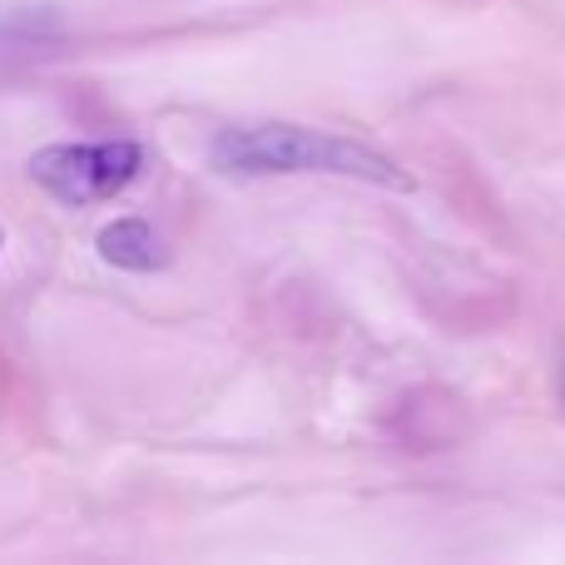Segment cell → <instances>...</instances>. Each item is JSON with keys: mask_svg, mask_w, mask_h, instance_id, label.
Masks as SVG:
<instances>
[{"mask_svg": "<svg viewBox=\"0 0 565 565\" xmlns=\"http://www.w3.org/2000/svg\"><path fill=\"white\" fill-rule=\"evenodd\" d=\"M209 159L224 174H342V179H362V184H382V189H417V179L402 164H392L387 154L358 145L348 135H322V129H302V125H234L218 129Z\"/></svg>", "mask_w": 565, "mask_h": 565, "instance_id": "obj_1", "label": "cell"}, {"mask_svg": "<svg viewBox=\"0 0 565 565\" xmlns=\"http://www.w3.org/2000/svg\"><path fill=\"white\" fill-rule=\"evenodd\" d=\"M145 174V145L135 139H85V145H45L30 154V179L60 204H105Z\"/></svg>", "mask_w": 565, "mask_h": 565, "instance_id": "obj_2", "label": "cell"}, {"mask_svg": "<svg viewBox=\"0 0 565 565\" xmlns=\"http://www.w3.org/2000/svg\"><path fill=\"white\" fill-rule=\"evenodd\" d=\"M95 248L105 264L125 268V274H154V268L169 264V248H164V238L154 234L149 218H115V224L99 228Z\"/></svg>", "mask_w": 565, "mask_h": 565, "instance_id": "obj_3", "label": "cell"}, {"mask_svg": "<svg viewBox=\"0 0 565 565\" xmlns=\"http://www.w3.org/2000/svg\"><path fill=\"white\" fill-rule=\"evenodd\" d=\"M561 392H565V367H561Z\"/></svg>", "mask_w": 565, "mask_h": 565, "instance_id": "obj_4", "label": "cell"}, {"mask_svg": "<svg viewBox=\"0 0 565 565\" xmlns=\"http://www.w3.org/2000/svg\"><path fill=\"white\" fill-rule=\"evenodd\" d=\"M0 244H6V228H0Z\"/></svg>", "mask_w": 565, "mask_h": 565, "instance_id": "obj_5", "label": "cell"}]
</instances>
